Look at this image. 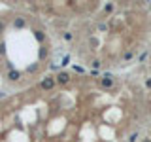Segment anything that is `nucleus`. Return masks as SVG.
I'll return each mask as SVG.
<instances>
[{
  "label": "nucleus",
  "instance_id": "f257e3e1",
  "mask_svg": "<svg viewBox=\"0 0 151 142\" xmlns=\"http://www.w3.org/2000/svg\"><path fill=\"white\" fill-rule=\"evenodd\" d=\"M68 80H70V76L66 74V72H61V74L57 76V82H59V83H66Z\"/></svg>",
  "mask_w": 151,
  "mask_h": 142
},
{
  "label": "nucleus",
  "instance_id": "f03ea898",
  "mask_svg": "<svg viewBox=\"0 0 151 142\" xmlns=\"http://www.w3.org/2000/svg\"><path fill=\"white\" fill-rule=\"evenodd\" d=\"M42 87H43V89H51V87H53V80H51V78H45V80L42 82Z\"/></svg>",
  "mask_w": 151,
  "mask_h": 142
},
{
  "label": "nucleus",
  "instance_id": "7ed1b4c3",
  "mask_svg": "<svg viewBox=\"0 0 151 142\" xmlns=\"http://www.w3.org/2000/svg\"><path fill=\"white\" fill-rule=\"evenodd\" d=\"M10 80H19V72H10Z\"/></svg>",
  "mask_w": 151,
  "mask_h": 142
},
{
  "label": "nucleus",
  "instance_id": "20e7f679",
  "mask_svg": "<svg viewBox=\"0 0 151 142\" xmlns=\"http://www.w3.org/2000/svg\"><path fill=\"white\" fill-rule=\"evenodd\" d=\"M15 25H17V27H23V25H25V21H23V19H17V21H15Z\"/></svg>",
  "mask_w": 151,
  "mask_h": 142
},
{
  "label": "nucleus",
  "instance_id": "39448f33",
  "mask_svg": "<svg viewBox=\"0 0 151 142\" xmlns=\"http://www.w3.org/2000/svg\"><path fill=\"white\" fill-rule=\"evenodd\" d=\"M145 87H151V78H149V80H145Z\"/></svg>",
  "mask_w": 151,
  "mask_h": 142
},
{
  "label": "nucleus",
  "instance_id": "423d86ee",
  "mask_svg": "<svg viewBox=\"0 0 151 142\" xmlns=\"http://www.w3.org/2000/svg\"><path fill=\"white\" fill-rule=\"evenodd\" d=\"M0 28H2V23H0Z\"/></svg>",
  "mask_w": 151,
  "mask_h": 142
},
{
  "label": "nucleus",
  "instance_id": "0eeeda50",
  "mask_svg": "<svg viewBox=\"0 0 151 142\" xmlns=\"http://www.w3.org/2000/svg\"><path fill=\"white\" fill-rule=\"evenodd\" d=\"M145 142H151V140H145Z\"/></svg>",
  "mask_w": 151,
  "mask_h": 142
}]
</instances>
